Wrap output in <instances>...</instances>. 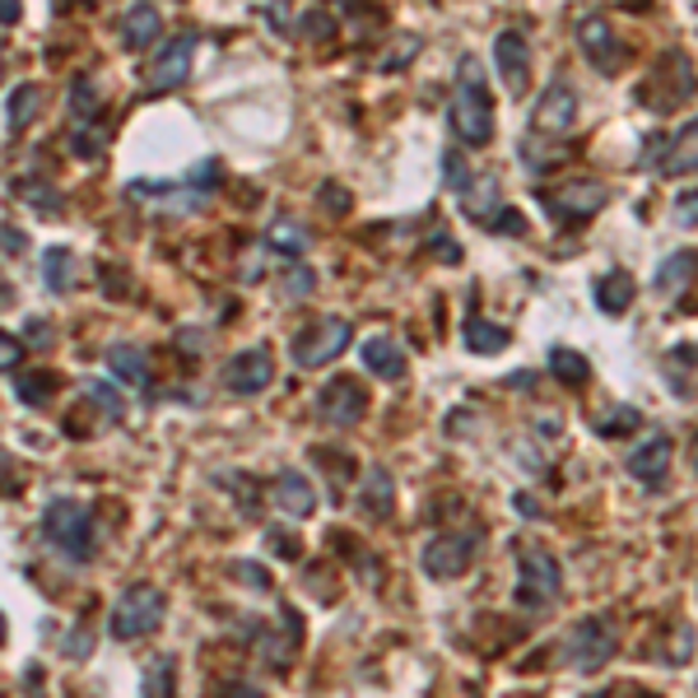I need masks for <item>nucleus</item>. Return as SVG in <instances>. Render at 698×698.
Here are the masks:
<instances>
[{"instance_id": "1", "label": "nucleus", "mask_w": 698, "mask_h": 698, "mask_svg": "<svg viewBox=\"0 0 698 698\" xmlns=\"http://www.w3.org/2000/svg\"><path fill=\"white\" fill-rule=\"evenodd\" d=\"M448 121H452V136L461 145H471V149H484L489 140H494V98H489V85H484V66L471 57V51L456 61Z\"/></svg>"}, {"instance_id": "2", "label": "nucleus", "mask_w": 698, "mask_h": 698, "mask_svg": "<svg viewBox=\"0 0 698 698\" xmlns=\"http://www.w3.org/2000/svg\"><path fill=\"white\" fill-rule=\"evenodd\" d=\"M42 535L47 545L66 554L70 563H85L94 554V512L80 499H51L42 512Z\"/></svg>"}, {"instance_id": "3", "label": "nucleus", "mask_w": 698, "mask_h": 698, "mask_svg": "<svg viewBox=\"0 0 698 698\" xmlns=\"http://www.w3.org/2000/svg\"><path fill=\"white\" fill-rule=\"evenodd\" d=\"M164 610H168L164 591L149 587V582H136V587H126L121 597H117V606H112V615H108V633H112L117 642L149 638L154 629L164 625Z\"/></svg>"}, {"instance_id": "4", "label": "nucleus", "mask_w": 698, "mask_h": 698, "mask_svg": "<svg viewBox=\"0 0 698 698\" xmlns=\"http://www.w3.org/2000/svg\"><path fill=\"white\" fill-rule=\"evenodd\" d=\"M619 652V619L615 615H587L563 638V657L573 670H601Z\"/></svg>"}, {"instance_id": "5", "label": "nucleus", "mask_w": 698, "mask_h": 698, "mask_svg": "<svg viewBox=\"0 0 698 698\" xmlns=\"http://www.w3.org/2000/svg\"><path fill=\"white\" fill-rule=\"evenodd\" d=\"M559 591H563V578H559V563H554L550 550L527 545L522 554H517V591H512L517 606L545 610L550 601H559Z\"/></svg>"}, {"instance_id": "6", "label": "nucleus", "mask_w": 698, "mask_h": 698, "mask_svg": "<svg viewBox=\"0 0 698 698\" xmlns=\"http://www.w3.org/2000/svg\"><path fill=\"white\" fill-rule=\"evenodd\" d=\"M461 196H465L461 200L465 219H475L480 228H489V233H527V219L503 200L499 177H471V187H465Z\"/></svg>"}, {"instance_id": "7", "label": "nucleus", "mask_w": 698, "mask_h": 698, "mask_svg": "<svg viewBox=\"0 0 698 698\" xmlns=\"http://www.w3.org/2000/svg\"><path fill=\"white\" fill-rule=\"evenodd\" d=\"M350 341H354V326L345 317H317L307 331L294 335L289 350H294L298 368H322V364H331V358H341L350 350Z\"/></svg>"}, {"instance_id": "8", "label": "nucleus", "mask_w": 698, "mask_h": 698, "mask_svg": "<svg viewBox=\"0 0 698 698\" xmlns=\"http://www.w3.org/2000/svg\"><path fill=\"white\" fill-rule=\"evenodd\" d=\"M475 550H480V531H448V535L429 540L420 563H424V573L433 582H452V578H461L465 568H471Z\"/></svg>"}, {"instance_id": "9", "label": "nucleus", "mask_w": 698, "mask_h": 698, "mask_svg": "<svg viewBox=\"0 0 698 698\" xmlns=\"http://www.w3.org/2000/svg\"><path fill=\"white\" fill-rule=\"evenodd\" d=\"M606 200H610V191L601 183H587V177H578V183H563V187L540 196V210H545L554 224H582V219L597 215Z\"/></svg>"}, {"instance_id": "10", "label": "nucleus", "mask_w": 698, "mask_h": 698, "mask_svg": "<svg viewBox=\"0 0 698 698\" xmlns=\"http://www.w3.org/2000/svg\"><path fill=\"white\" fill-rule=\"evenodd\" d=\"M578 126V89L568 80H554L545 94L535 98V112H531V131L535 136H550V140H563L573 136Z\"/></svg>"}, {"instance_id": "11", "label": "nucleus", "mask_w": 698, "mask_h": 698, "mask_svg": "<svg viewBox=\"0 0 698 698\" xmlns=\"http://www.w3.org/2000/svg\"><path fill=\"white\" fill-rule=\"evenodd\" d=\"M275 377V354L266 345H252V350H238L224 364V386L233 396H256V392H266Z\"/></svg>"}, {"instance_id": "12", "label": "nucleus", "mask_w": 698, "mask_h": 698, "mask_svg": "<svg viewBox=\"0 0 698 698\" xmlns=\"http://www.w3.org/2000/svg\"><path fill=\"white\" fill-rule=\"evenodd\" d=\"M317 410H322V420L335 424V429H354L358 420H364V410H368V392L358 386L354 377H331L322 386V396H317Z\"/></svg>"}, {"instance_id": "13", "label": "nucleus", "mask_w": 698, "mask_h": 698, "mask_svg": "<svg viewBox=\"0 0 698 698\" xmlns=\"http://www.w3.org/2000/svg\"><path fill=\"white\" fill-rule=\"evenodd\" d=\"M578 47L601 75H615L619 66H625V51H619V38H615L606 14H582L578 19Z\"/></svg>"}, {"instance_id": "14", "label": "nucleus", "mask_w": 698, "mask_h": 698, "mask_svg": "<svg viewBox=\"0 0 698 698\" xmlns=\"http://www.w3.org/2000/svg\"><path fill=\"white\" fill-rule=\"evenodd\" d=\"M494 61H499V75L512 98H522L531 89V47H527V33L522 29H503L494 38Z\"/></svg>"}, {"instance_id": "15", "label": "nucleus", "mask_w": 698, "mask_h": 698, "mask_svg": "<svg viewBox=\"0 0 698 698\" xmlns=\"http://www.w3.org/2000/svg\"><path fill=\"white\" fill-rule=\"evenodd\" d=\"M642 89H666L657 98V112H676L680 102H689V94H694V66H689V57H685V51H666L657 75Z\"/></svg>"}, {"instance_id": "16", "label": "nucleus", "mask_w": 698, "mask_h": 698, "mask_svg": "<svg viewBox=\"0 0 698 698\" xmlns=\"http://www.w3.org/2000/svg\"><path fill=\"white\" fill-rule=\"evenodd\" d=\"M191 51H196V33H183V38H173V42L159 51V57H154V66H149L154 94H173V89L187 85V75H191Z\"/></svg>"}, {"instance_id": "17", "label": "nucleus", "mask_w": 698, "mask_h": 698, "mask_svg": "<svg viewBox=\"0 0 698 698\" xmlns=\"http://www.w3.org/2000/svg\"><path fill=\"white\" fill-rule=\"evenodd\" d=\"M670 452H676V448H670V438H666V433H652L648 443L629 452L625 465H629V475H633V480H642L648 489H657V484L666 480V471H670Z\"/></svg>"}, {"instance_id": "18", "label": "nucleus", "mask_w": 698, "mask_h": 698, "mask_svg": "<svg viewBox=\"0 0 698 698\" xmlns=\"http://www.w3.org/2000/svg\"><path fill=\"white\" fill-rule=\"evenodd\" d=\"M392 499H396V480L386 465H368L364 480H358V512L373 517V522H382V517H392Z\"/></svg>"}, {"instance_id": "19", "label": "nucleus", "mask_w": 698, "mask_h": 698, "mask_svg": "<svg viewBox=\"0 0 698 698\" xmlns=\"http://www.w3.org/2000/svg\"><path fill=\"white\" fill-rule=\"evenodd\" d=\"M657 168H661L666 177H685V173H698V117H694V121H685L670 145H661V159H657Z\"/></svg>"}, {"instance_id": "20", "label": "nucleus", "mask_w": 698, "mask_h": 698, "mask_svg": "<svg viewBox=\"0 0 698 698\" xmlns=\"http://www.w3.org/2000/svg\"><path fill=\"white\" fill-rule=\"evenodd\" d=\"M275 508L284 512V517H313L317 512V494H313V484H307L298 471H279L275 475Z\"/></svg>"}, {"instance_id": "21", "label": "nucleus", "mask_w": 698, "mask_h": 698, "mask_svg": "<svg viewBox=\"0 0 698 698\" xmlns=\"http://www.w3.org/2000/svg\"><path fill=\"white\" fill-rule=\"evenodd\" d=\"M694 275H698V256L694 252H670L666 262L657 266V294L666 303H676L689 284H694Z\"/></svg>"}, {"instance_id": "22", "label": "nucleus", "mask_w": 698, "mask_h": 698, "mask_svg": "<svg viewBox=\"0 0 698 698\" xmlns=\"http://www.w3.org/2000/svg\"><path fill=\"white\" fill-rule=\"evenodd\" d=\"M633 275L629 271H606L597 284H591V298H597V307L606 317H619V313H629V303H633Z\"/></svg>"}, {"instance_id": "23", "label": "nucleus", "mask_w": 698, "mask_h": 698, "mask_svg": "<svg viewBox=\"0 0 698 698\" xmlns=\"http://www.w3.org/2000/svg\"><path fill=\"white\" fill-rule=\"evenodd\" d=\"M159 10L154 6H131L126 10V19H121V42H126V51H145V47H154L159 42Z\"/></svg>"}, {"instance_id": "24", "label": "nucleus", "mask_w": 698, "mask_h": 698, "mask_svg": "<svg viewBox=\"0 0 698 698\" xmlns=\"http://www.w3.org/2000/svg\"><path fill=\"white\" fill-rule=\"evenodd\" d=\"M266 247L279 252V256H289V262H298V256H303L307 247H313V238H307V228H303L298 219L279 215V219L266 228Z\"/></svg>"}, {"instance_id": "25", "label": "nucleus", "mask_w": 698, "mask_h": 698, "mask_svg": "<svg viewBox=\"0 0 698 698\" xmlns=\"http://www.w3.org/2000/svg\"><path fill=\"white\" fill-rule=\"evenodd\" d=\"M358 358H364V368L377 373V377H401L405 373V354H401V345L386 341V335H373V341H364Z\"/></svg>"}, {"instance_id": "26", "label": "nucleus", "mask_w": 698, "mask_h": 698, "mask_svg": "<svg viewBox=\"0 0 698 698\" xmlns=\"http://www.w3.org/2000/svg\"><path fill=\"white\" fill-rule=\"evenodd\" d=\"M666 377H670V386H676L680 396H698V350L694 345H676L666 354Z\"/></svg>"}, {"instance_id": "27", "label": "nucleus", "mask_w": 698, "mask_h": 698, "mask_svg": "<svg viewBox=\"0 0 698 698\" xmlns=\"http://www.w3.org/2000/svg\"><path fill=\"white\" fill-rule=\"evenodd\" d=\"M108 364L121 382H131V386H149V358L140 345H112L108 350Z\"/></svg>"}, {"instance_id": "28", "label": "nucleus", "mask_w": 698, "mask_h": 698, "mask_svg": "<svg viewBox=\"0 0 698 698\" xmlns=\"http://www.w3.org/2000/svg\"><path fill=\"white\" fill-rule=\"evenodd\" d=\"M461 335H465V345H471L475 354H503V350H508V326H499V322L471 317Z\"/></svg>"}, {"instance_id": "29", "label": "nucleus", "mask_w": 698, "mask_h": 698, "mask_svg": "<svg viewBox=\"0 0 698 698\" xmlns=\"http://www.w3.org/2000/svg\"><path fill=\"white\" fill-rule=\"evenodd\" d=\"M66 108H70V117L80 126H89V121L102 117V94L94 89V80H85V75H80V80L70 85V94H66Z\"/></svg>"}, {"instance_id": "30", "label": "nucleus", "mask_w": 698, "mask_h": 698, "mask_svg": "<svg viewBox=\"0 0 698 698\" xmlns=\"http://www.w3.org/2000/svg\"><path fill=\"white\" fill-rule=\"evenodd\" d=\"M550 373L563 382V386H587L591 377V364L578 354V350H568V345H554L550 350Z\"/></svg>"}, {"instance_id": "31", "label": "nucleus", "mask_w": 698, "mask_h": 698, "mask_svg": "<svg viewBox=\"0 0 698 698\" xmlns=\"http://www.w3.org/2000/svg\"><path fill=\"white\" fill-rule=\"evenodd\" d=\"M14 396H19L23 405H29V410H42V405H51V396H57V373L38 368V373H29V377H19Z\"/></svg>"}, {"instance_id": "32", "label": "nucleus", "mask_w": 698, "mask_h": 698, "mask_svg": "<svg viewBox=\"0 0 698 698\" xmlns=\"http://www.w3.org/2000/svg\"><path fill=\"white\" fill-rule=\"evenodd\" d=\"M140 698H177V661L173 657H154L149 661Z\"/></svg>"}, {"instance_id": "33", "label": "nucleus", "mask_w": 698, "mask_h": 698, "mask_svg": "<svg viewBox=\"0 0 698 698\" xmlns=\"http://www.w3.org/2000/svg\"><path fill=\"white\" fill-rule=\"evenodd\" d=\"M70 266H75V262H70L66 247H47V252H42V279H47L51 294H70V284H75V279H70Z\"/></svg>"}, {"instance_id": "34", "label": "nucleus", "mask_w": 698, "mask_h": 698, "mask_svg": "<svg viewBox=\"0 0 698 698\" xmlns=\"http://www.w3.org/2000/svg\"><path fill=\"white\" fill-rule=\"evenodd\" d=\"M38 108H42V89L38 85H19L14 94H10V131H23L33 117H38Z\"/></svg>"}, {"instance_id": "35", "label": "nucleus", "mask_w": 698, "mask_h": 698, "mask_svg": "<svg viewBox=\"0 0 698 698\" xmlns=\"http://www.w3.org/2000/svg\"><path fill=\"white\" fill-rule=\"evenodd\" d=\"M19 196H23V205H33V210L42 215V219H57L66 205H61V191L51 187V183H19Z\"/></svg>"}, {"instance_id": "36", "label": "nucleus", "mask_w": 698, "mask_h": 698, "mask_svg": "<svg viewBox=\"0 0 698 698\" xmlns=\"http://www.w3.org/2000/svg\"><path fill=\"white\" fill-rule=\"evenodd\" d=\"M559 159H563V154H559V145H550V136H527L522 140V164L531 168V173H545V168H559Z\"/></svg>"}, {"instance_id": "37", "label": "nucleus", "mask_w": 698, "mask_h": 698, "mask_svg": "<svg viewBox=\"0 0 698 698\" xmlns=\"http://www.w3.org/2000/svg\"><path fill=\"white\" fill-rule=\"evenodd\" d=\"M108 149V131H102V126H75L70 131V154L75 159H98V154Z\"/></svg>"}, {"instance_id": "38", "label": "nucleus", "mask_w": 698, "mask_h": 698, "mask_svg": "<svg viewBox=\"0 0 698 698\" xmlns=\"http://www.w3.org/2000/svg\"><path fill=\"white\" fill-rule=\"evenodd\" d=\"M638 424H642V415L633 405H615V410H606V415L597 420V433L601 438H619V433H633Z\"/></svg>"}, {"instance_id": "39", "label": "nucleus", "mask_w": 698, "mask_h": 698, "mask_svg": "<svg viewBox=\"0 0 698 698\" xmlns=\"http://www.w3.org/2000/svg\"><path fill=\"white\" fill-rule=\"evenodd\" d=\"M85 396L102 410V415H108V424H117L121 415H126V405H121V396L112 392V386L108 382H85Z\"/></svg>"}, {"instance_id": "40", "label": "nucleus", "mask_w": 698, "mask_h": 698, "mask_svg": "<svg viewBox=\"0 0 698 698\" xmlns=\"http://www.w3.org/2000/svg\"><path fill=\"white\" fill-rule=\"evenodd\" d=\"M298 29H303V38H313V42H331V38H335V23H331V14H322V10H307V14L298 19Z\"/></svg>"}, {"instance_id": "41", "label": "nucleus", "mask_w": 698, "mask_h": 698, "mask_svg": "<svg viewBox=\"0 0 698 698\" xmlns=\"http://www.w3.org/2000/svg\"><path fill=\"white\" fill-rule=\"evenodd\" d=\"M443 183H448V187H456V191L471 187V173H465L461 149H448V154H443Z\"/></svg>"}, {"instance_id": "42", "label": "nucleus", "mask_w": 698, "mask_h": 698, "mask_svg": "<svg viewBox=\"0 0 698 698\" xmlns=\"http://www.w3.org/2000/svg\"><path fill=\"white\" fill-rule=\"evenodd\" d=\"M19 358H23V341L10 331H0V373H14Z\"/></svg>"}, {"instance_id": "43", "label": "nucleus", "mask_w": 698, "mask_h": 698, "mask_svg": "<svg viewBox=\"0 0 698 698\" xmlns=\"http://www.w3.org/2000/svg\"><path fill=\"white\" fill-rule=\"evenodd\" d=\"M676 224H685V228L698 224V191H685V196L676 200Z\"/></svg>"}, {"instance_id": "44", "label": "nucleus", "mask_w": 698, "mask_h": 698, "mask_svg": "<svg viewBox=\"0 0 698 698\" xmlns=\"http://www.w3.org/2000/svg\"><path fill=\"white\" fill-rule=\"evenodd\" d=\"M313 271H307V266H294V279L289 284H284V289H289V298H303V294H313Z\"/></svg>"}, {"instance_id": "45", "label": "nucleus", "mask_w": 698, "mask_h": 698, "mask_svg": "<svg viewBox=\"0 0 698 698\" xmlns=\"http://www.w3.org/2000/svg\"><path fill=\"white\" fill-rule=\"evenodd\" d=\"M187 183L205 191V187H210V183H219V164H215V159H205L200 168H191V177H187Z\"/></svg>"}, {"instance_id": "46", "label": "nucleus", "mask_w": 698, "mask_h": 698, "mask_svg": "<svg viewBox=\"0 0 698 698\" xmlns=\"http://www.w3.org/2000/svg\"><path fill=\"white\" fill-rule=\"evenodd\" d=\"M238 578H243L247 587H256V591H266V587H271V578H266V568H262V563H238Z\"/></svg>"}, {"instance_id": "47", "label": "nucleus", "mask_w": 698, "mask_h": 698, "mask_svg": "<svg viewBox=\"0 0 698 698\" xmlns=\"http://www.w3.org/2000/svg\"><path fill=\"white\" fill-rule=\"evenodd\" d=\"M322 205H331V215H345L350 210V196L341 187H322Z\"/></svg>"}, {"instance_id": "48", "label": "nucleus", "mask_w": 698, "mask_h": 698, "mask_svg": "<svg viewBox=\"0 0 698 698\" xmlns=\"http://www.w3.org/2000/svg\"><path fill=\"white\" fill-rule=\"evenodd\" d=\"M271 550L284 554V559H298V554H303V550H298V540H294V535L284 540V531H271Z\"/></svg>"}, {"instance_id": "49", "label": "nucleus", "mask_w": 698, "mask_h": 698, "mask_svg": "<svg viewBox=\"0 0 698 698\" xmlns=\"http://www.w3.org/2000/svg\"><path fill=\"white\" fill-rule=\"evenodd\" d=\"M452 233H433V252H443V262L452 266V262H461V247L456 243H448Z\"/></svg>"}, {"instance_id": "50", "label": "nucleus", "mask_w": 698, "mask_h": 698, "mask_svg": "<svg viewBox=\"0 0 698 698\" xmlns=\"http://www.w3.org/2000/svg\"><path fill=\"white\" fill-rule=\"evenodd\" d=\"M23 14V0H0V29H14Z\"/></svg>"}, {"instance_id": "51", "label": "nucleus", "mask_w": 698, "mask_h": 698, "mask_svg": "<svg viewBox=\"0 0 698 698\" xmlns=\"http://www.w3.org/2000/svg\"><path fill=\"white\" fill-rule=\"evenodd\" d=\"M0 247H6V252H23V238H19L14 228H0Z\"/></svg>"}, {"instance_id": "52", "label": "nucleus", "mask_w": 698, "mask_h": 698, "mask_svg": "<svg viewBox=\"0 0 698 698\" xmlns=\"http://www.w3.org/2000/svg\"><path fill=\"white\" fill-rule=\"evenodd\" d=\"M224 698H262V694L247 689V685H228V689H224Z\"/></svg>"}, {"instance_id": "53", "label": "nucleus", "mask_w": 698, "mask_h": 698, "mask_svg": "<svg viewBox=\"0 0 698 698\" xmlns=\"http://www.w3.org/2000/svg\"><path fill=\"white\" fill-rule=\"evenodd\" d=\"M591 698H619V694H610V689H606V694H591Z\"/></svg>"}, {"instance_id": "54", "label": "nucleus", "mask_w": 698, "mask_h": 698, "mask_svg": "<svg viewBox=\"0 0 698 698\" xmlns=\"http://www.w3.org/2000/svg\"><path fill=\"white\" fill-rule=\"evenodd\" d=\"M0 638H6V619H0Z\"/></svg>"}, {"instance_id": "55", "label": "nucleus", "mask_w": 698, "mask_h": 698, "mask_svg": "<svg viewBox=\"0 0 698 698\" xmlns=\"http://www.w3.org/2000/svg\"><path fill=\"white\" fill-rule=\"evenodd\" d=\"M0 75H6V61H0Z\"/></svg>"}]
</instances>
